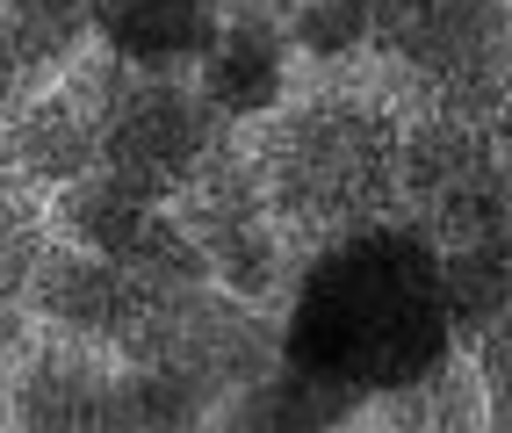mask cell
<instances>
[{
    "instance_id": "obj_1",
    "label": "cell",
    "mask_w": 512,
    "mask_h": 433,
    "mask_svg": "<svg viewBox=\"0 0 512 433\" xmlns=\"http://www.w3.org/2000/svg\"><path fill=\"white\" fill-rule=\"evenodd\" d=\"M289 354L339 390H397L433 376L448 354L440 260L404 231H354L303 282Z\"/></svg>"
},
{
    "instance_id": "obj_2",
    "label": "cell",
    "mask_w": 512,
    "mask_h": 433,
    "mask_svg": "<svg viewBox=\"0 0 512 433\" xmlns=\"http://www.w3.org/2000/svg\"><path fill=\"white\" fill-rule=\"evenodd\" d=\"M390 181H397V138L375 109L325 102L275 130V188L303 217H325V224L375 217Z\"/></svg>"
},
{
    "instance_id": "obj_3",
    "label": "cell",
    "mask_w": 512,
    "mask_h": 433,
    "mask_svg": "<svg viewBox=\"0 0 512 433\" xmlns=\"http://www.w3.org/2000/svg\"><path fill=\"white\" fill-rule=\"evenodd\" d=\"M94 123H101V166H116L152 195L188 188L202 145H210V102L188 94L174 73H116L101 87Z\"/></svg>"
},
{
    "instance_id": "obj_4",
    "label": "cell",
    "mask_w": 512,
    "mask_h": 433,
    "mask_svg": "<svg viewBox=\"0 0 512 433\" xmlns=\"http://www.w3.org/2000/svg\"><path fill=\"white\" fill-rule=\"evenodd\" d=\"M397 174L412 188V203L433 217V231L448 239H469L505 217V181H498V159L491 145L476 138L469 123H426L412 130V145L397 152Z\"/></svg>"
},
{
    "instance_id": "obj_5",
    "label": "cell",
    "mask_w": 512,
    "mask_h": 433,
    "mask_svg": "<svg viewBox=\"0 0 512 433\" xmlns=\"http://www.w3.org/2000/svg\"><path fill=\"white\" fill-rule=\"evenodd\" d=\"M181 224L195 231V246L210 253V275L231 296H260L275 282V231L260 217V181L246 166H210L202 181H188V217Z\"/></svg>"
},
{
    "instance_id": "obj_6",
    "label": "cell",
    "mask_w": 512,
    "mask_h": 433,
    "mask_svg": "<svg viewBox=\"0 0 512 433\" xmlns=\"http://www.w3.org/2000/svg\"><path fill=\"white\" fill-rule=\"evenodd\" d=\"M29 304H37L58 332H73V340H123L130 318L145 304V282L123 268L109 253H87V246H51L44 268L29 275Z\"/></svg>"
},
{
    "instance_id": "obj_7",
    "label": "cell",
    "mask_w": 512,
    "mask_h": 433,
    "mask_svg": "<svg viewBox=\"0 0 512 433\" xmlns=\"http://www.w3.org/2000/svg\"><path fill=\"white\" fill-rule=\"evenodd\" d=\"M101 166V123L94 109L65 102V94H44V102L8 109V130H0V174L22 188H73L80 174Z\"/></svg>"
},
{
    "instance_id": "obj_8",
    "label": "cell",
    "mask_w": 512,
    "mask_h": 433,
    "mask_svg": "<svg viewBox=\"0 0 512 433\" xmlns=\"http://www.w3.org/2000/svg\"><path fill=\"white\" fill-rule=\"evenodd\" d=\"M217 0H101L94 37L109 44L130 73H181L202 65L217 44Z\"/></svg>"
},
{
    "instance_id": "obj_9",
    "label": "cell",
    "mask_w": 512,
    "mask_h": 433,
    "mask_svg": "<svg viewBox=\"0 0 512 433\" xmlns=\"http://www.w3.org/2000/svg\"><path fill=\"white\" fill-rule=\"evenodd\" d=\"M159 210H166V195L138 188L130 174H116V166H94L73 188H58V231L87 253H109V260H130V246L152 231Z\"/></svg>"
},
{
    "instance_id": "obj_10",
    "label": "cell",
    "mask_w": 512,
    "mask_h": 433,
    "mask_svg": "<svg viewBox=\"0 0 512 433\" xmlns=\"http://www.w3.org/2000/svg\"><path fill=\"white\" fill-rule=\"evenodd\" d=\"M195 73H202V102L217 116H275L289 58H282V37L267 22H224Z\"/></svg>"
},
{
    "instance_id": "obj_11",
    "label": "cell",
    "mask_w": 512,
    "mask_h": 433,
    "mask_svg": "<svg viewBox=\"0 0 512 433\" xmlns=\"http://www.w3.org/2000/svg\"><path fill=\"white\" fill-rule=\"evenodd\" d=\"M440 304H448V332L476 340L491 318L512 311V224H484L440 260Z\"/></svg>"
},
{
    "instance_id": "obj_12",
    "label": "cell",
    "mask_w": 512,
    "mask_h": 433,
    "mask_svg": "<svg viewBox=\"0 0 512 433\" xmlns=\"http://www.w3.org/2000/svg\"><path fill=\"white\" fill-rule=\"evenodd\" d=\"M15 419L22 426H109V376L80 347H51L29 361V376L15 390Z\"/></svg>"
},
{
    "instance_id": "obj_13",
    "label": "cell",
    "mask_w": 512,
    "mask_h": 433,
    "mask_svg": "<svg viewBox=\"0 0 512 433\" xmlns=\"http://www.w3.org/2000/svg\"><path fill=\"white\" fill-rule=\"evenodd\" d=\"M347 419V397L339 383L311 376V369H275V376H253L238 390V405L224 412V426H267V433H311Z\"/></svg>"
},
{
    "instance_id": "obj_14",
    "label": "cell",
    "mask_w": 512,
    "mask_h": 433,
    "mask_svg": "<svg viewBox=\"0 0 512 433\" xmlns=\"http://www.w3.org/2000/svg\"><path fill=\"white\" fill-rule=\"evenodd\" d=\"M0 22H8L22 65L44 73V65H65L87 44V29L101 22V0H0Z\"/></svg>"
},
{
    "instance_id": "obj_15",
    "label": "cell",
    "mask_w": 512,
    "mask_h": 433,
    "mask_svg": "<svg viewBox=\"0 0 512 433\" xmlns=\"http://www.w3.org/2000/svg\"><path fill=\"white\" fill-rule=\"evenodd\" d=\"M368 29H375V0H303L289 37L311 58H347V51L368 44Z\"/></svg>"
},
{
    "instance_id": "obj_16",
    "label": "cell",
    "mask_w": 512,
    "mask_h": 433,
    "mask_svg": "<svg viewBox=\"0 0 512 433\" xmlns=\"http://www.w3.org/2000/svg\"><path fill=\"white\" fill-rule=\"evenodd\" d=\"M44 253H51V239H44V217L22 203V195H0V289H29V275L44 268Z\"/></svg>"
},
{
    "instance_id": "obj_17",
    "label": "cell",
    "mask_w": 512,
    "mask_h": 433,
    "mask_svg": "<svg viewBox=\"0 0 512 433\" xmlns=\"http://www.w3.org/2000/svg\"><path fill=\"white\" fill-rule=\"evenodd\" d=\"M476 340H484V397H491V419L512 426V311L491 318Z\"/></svg>"
},
{
    "instance_id": "obj_18",
    "label": "cell",
    "mask_w": 512,
    "mask_h": 433,
    "mask_svg": "<svg viewBox=\"0 0 512 433\" xmlns=\"http://www.w3.org/2000/svg\"><path fill=\"white\" fill-rule=\"evenodd\" d=\"M22 80H29V65H22V51H15V37H8V22H0V116L15 109Z\"/></svg>"
}]
</instances>
